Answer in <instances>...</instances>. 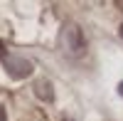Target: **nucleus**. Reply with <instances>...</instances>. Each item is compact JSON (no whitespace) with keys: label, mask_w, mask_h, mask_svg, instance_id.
<instances>
[{"label":"nucleus","mask_w":123,"mask_h":121,"mask_svg":"<svg viewBox=\"0 0 123 121\" xmlns=\"http://www.w3.org/2000/svg\"><path fill=\"white\" fill-rule=\"evenodd\" d=\"M3 67H5V72L12 77V79H25L32 74V62L25 57H20V54H7L3 57Z\"/></svg>","instance_id":"nucleus-1"},{"label":"nucleus","mask_w":123,"mask_h":121,"mask_svg":"<svg viewBox=\"0 0 123 121\" xmlns=\"http://www.w3.org/2000/svg\"><path fill=\"white\" fill-rule=\"evenodd\" d=\"M64 45H67V49L71 54H79L81 49H84V37H81V30L76 27V25H69V27H64Z\"/></svg>","instance_id":"nucleus-2"},{"label":"nucleus","mask_w":123,"mask_h":121,"mask_svg":"<svg viewBox=\"0 0 123 121\" xmlns=\"http://www.w3.org/2000/svg\"><path fill=\"white\" fill-rule=\"evenodd\" d=\"M35 94L39 99H44V101H52L54 99V92H52V84L47 82V79H39V82L35 84Z\"/></svg>","instance_id":"nucleus-3"},{"label":"nucleus","mask_w":123,"mask_h":121,"mask_svg":"<svg viewBox=\"0 0 123 121\" xmlns=\"http://www.w3.org/2000/svg\"><path fill=\"white\" fill-rule=\"evenodd\" d=\"M0 121H7V111H5V106H0Z\"/></svg>","instance_id":"nucleus-4"},{"label":"nucleus","mask_w":123,"mask_h":121,"mask_svg":"<svg viewBox=\"0 0 123 121\" xmlns=\"http://www.w3.org/2000/svg\"><path fill=\"white\" fill-rule=\"evenodd\" d=\"M118 94H121V96H123V82H121V84H118Z\"/></svg>","instance_id":"nucleus-5"},{"label":"nucleus","mask_w":123,"mask_h":121,"mask_svg":"<svg viewBox=\"0 0 123 121\" xmlns=\"http://www.w3.org/2000/svg\"><path fill=\"white\" fill-rule=\"evenodd\" d=\"M3 52H5V47H3V42H0V54H3Z\"/></svg>","instance_id":"nucleus-6"},{"label":"nucleus","mask_w":123,"mask_h":121,"mask_svg":"<svg viewBox=\"0 0 123 121\" xmlns=\"http://www.w3.org/2000/svg\"><path fill=\"white\" fill-rule=\"evenodd\" d=\"M121 37H123V25H121Z\"/></svg>","instance_id":"nucleus-7"}]
</instances>
